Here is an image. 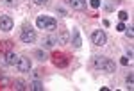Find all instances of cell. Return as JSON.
<instances>
[{
  "label": "cell",
  "instance_id": "9",
  "mask_svg": "<svg viewBox=\"0 0 134 91\" xmlns=\"http://www.w3.org/2000/svg\"><path fill=\"white\" fill-rule=\"evenodd\" d=\"M68 4L72 5V9H77V11H82L86 7V0H68Z\"/></svg>",
  "mask_w": 134,
  "mask_h": 91
},
{
  "label": "cell",
  "instance_id": "22",
  "mask_svg": "<svg viewBox=\"0 0 134 91\" xmlns=\"http://www.w3.org/2000/svg\"><path fill=\"white\" fill-rule=\"evenodd\" d=\"M124 32L127 34V36H129V38H132V36H134V30H132V27H129V29H125Z\"/></svg>",
  "mask_w": 134,
  "mask_h": 91
},
{
  "label": "cell",
  "instance_id": "19",
  "mask_svg": "<svg viewBox=\"0 0 134 91\" xmlns=\"http://www.w3.org/2000/svg\"><path fill=\"white\" fill-rule=\"evenodd\" d=\"M32 2H34L36 5H47V4H48V0H32Z\"/></svg>",
  "mask_w": 134,
  "mask_h": 91
},
{
  "label": "cell",
  "instance_id": "7",
  "mask_svg": "<svg viewBox=\"0 0 134 91\" xmlns=\"http://www.w3.org/2000/svg\"><path fill=\"white\" fill-rule=\"evenodd\" d=\"M54 57V64L55 66H59V68H66L68 66V57L66 55H63V54H55V55H52Z\"/></svg>",
  "mask_w": 134,
  "mask_h": 91
},
{
  "label": "cell",
  "instance_id": "24",
  "mask_svg": "<svg viewBox=\"0 0 134 91\" xmlns=\"http://www.w3.org/2000/svg\"><path fill=\"white\" fill-rule=\"evenodd\" d=\"M57 11V13H59V14H61V16H66V11L63 9V7H59V9H55Z\"/></svg>",
  "mask_w": 134,
  "mask_h": 91
},
{
  "label": "cell",
  "instance_id": "23",
  "mask_svg": "<svg viewBox=\"0 0 134 91\" xmlns=\"http://www.w3.org/2000/svg\"><path fill=\"white\" fill-rule=\"evenodd\" d=\"M120 64H124V66H127V64H129V59H127V57H122V61H120Z\"/></svg>",
  "mask_w": 134,
  "mask_h": 91
},
{
  "label": "cell",
  "instance_id": "15",
  "mask_svg": "<svg viewBox=\"0 0 134 91\" xmlns=\"http://www.w3.org/2000/svg\"><path fill=\"white\" fill-rule=\"evenodd\" d=\"M68 36H70V34H68L66 30H63L61 34L57 36V43H66V41H68Z\"/></svg>",
  "mask_w": 134,
  "mask_h": 91
},
{
  "label": "cell",
  "instance_id": "17",
  "mask_svg": "<svg viewBox=\"0 0 134 91\" xmlns=\"http://www.w3.org/2000/svg\"><path fill=\"white\" fill-rule=\"evenodd\" d=\"M127 16H129V14H127L125 11H120V13H118V18H120L122 21H125V20H127Z\"/></svg>",
  "mask_w": 134,
  "mask_h": 91
},
{
  "label": "cell",
  "instance_id": "10",
  "mask_svg": "<svg viewBox=\"0 0 134 91\" xmlns=\"http://www.w3.org/2000/svg\"><path fill=\"white\" fill-rule=\"evenodd\" d=\"M55 43H57V38H55V36H45V38H43V47H45V48H52Z\"/></svg>",
  "mask_w": 134,
  "mask_h": 91
},
{
  "label": "cell",
  "instance_id": "21",
  "mask_svg": "<svg viewBox=\"0 0 134 91\" xmlns=\"http://www.w3.org/2000/svg\"><path fill=\"white\" fill-rule=\"evenodd\" d=\"M116 30H118V32H124V30H125V25H124V21H120V23L116 25Z\"/></svg>",
  "mask_w": 134,
  "mask_h": 91
},
{
  "label": "cell",
  "instance_id": "12",
  "mask_svg": "<svg viewBox=\"0 0 134 91\" xmlns=\"http://www.w3.org/2000/svg\"><path fill=\"white\" fill-rule=\"evenodd\" d=\"M27 88H29V89H34V91H43V84L40 81H32Z\"/></svg>",
  "mask_w": 134,
  "mask_h": 91
},
{
  "label": "cell",
  "instance_id": "6",
  "mask_svg": "<svg viewBox=\"0 0 134 91\" xmlns=\"http://www.w3.org/2000/svg\"><path fill=\"white\" fill-rule=\"evenodd\" d=\"M4 61H5V64H7V66H16V64H18V61H20V55H18V54H14V52H7V54H5V57H4Z\"/></svg>",
  "mask_w": 134,
  "mask_h": 91
},
{
  "label": "cell",
  "instance_id": "8",
  "mask_svg": "<svg viewBox=\"0 0 134 91\" xmlns=\"http://www.w3.org/2000/svg\"><path fill=\"white\" fill-rule=\"evenodd\" d=\"M31 61H29V57H20V61H18V64H16V68H18V71H23V73H27V71L31 70Z\"/></svg>",
  "mask_w": 134,
  "mask_h": 91
},
{
  "label": "cell",
  "instance_id": "1",
  "mask_svg": "<svg viewBox=\"0 0 134 91\" xmlns=\"http://www.w3.org/2000/svg\"><path fill=\"white\" fill-rule=\"evenodd\" d=\"M93 66L95 70H100V71H105V73H113L114 71V62L104 55H95L93 57Z\"/></svg>",
  "mask_w": 134,
  "mask_h": 91
},
{
  "label": "cell",
  "instance_id": "4",
  "mask_svg": "<svg viewBox=\"0 0 134 91\" xmlns=\"http://www.w3.org/2000/svg\"><path fill=\"white\" fill-rule=\"evenodd\" d=\"M91 39H93V43H95L97 47H104L105 41H107V36H105L104 30H95L93 36H91Z\"/></svg>",
  "mask_w": 134,
  "mask_h": 91
},
{
  "label": "cell",
  "instance_id": "3",
  "mask_svg": "<svg viewBox=\"0 0 134 91\" xmlns=\"http://www.w3.org/2000/svg\"><path fill=\"white\" fill-rule=\"evenodd\" d=\"M20 39H21V43H27V45L34 43V41H36V30L32 29L31 25H25V27L21 29Z\"/></svg>",
  "mask_w": 134,
  "mask_h": 91
},
{
  "label": "cell",
  "instance_id": "18",
  "mask_svg": "<svg viewBox=\"0 0 134 91\" xmlns=\"http://www.w3.org/2000/svg\"><path fill=\"white\" fill-rule=\"evenodd\" d=\"M90 5H91L93 9H97V7H100V0H91V2H90Z\"/></svg>",
  "mask_w": 134,
  "mask_h": 91
},
{
  "label": "cell",
  "instance_id": "16",
  "mask_svg": "<svg viewBox=\"0 0 134 91\" xmlns=\"http://www.w3.org/2000/svg\"><path fill=\"white\" fill-rule=\"evenodd\" d=\"M132 88H134V75L129 73V77H127V89H132Z\"/></svg>",
  "mask_w": 134,
  "mask_h": 91
},
{
  "label": "cell",
  "instance_id": "11",
  "mask_svg": "<svg viewBox=\"0 0 134 91\" xmlns=\"http://www.w3.org/2000/svg\"><path fill=\"white\" fill-rule=\"evenodd\" d=\"M72 34H73V47H75V48H81V45H82V39H81V34H79V30L75 29Z\"/></svg>",
  "mask_w": 134,
  "mask_h": 91
},
{
  "label": "cell",
  "instance_id": "14",
  "mask_svg": "<svg viewBox=\"0 0 134 91\" xmlns=\"http://www.w3.org/2000/svg\"><path fill=\"white\" fill-rule=\"evenodd\" d=\"M34 55H36V59H38V61H47V59H48V55H47V52H45V50H36Z\"/></svg>",
  "mask_w": 134,
  "mask_h": 91
},
{
  "label": "cell",
  "instance_id": "5",
  "mask_svg": "<svg viewBox=\"0 0 134 91\" xmlns=\"http://www.w3.org/2000/svg\"><path fill=\"white\" fill-rule=\"evenodd\" d=\"M13 18L11 16H7V14H2L0 16V30H4V32H7V30L13 29Z\"/></svg>",
  "mask_w": 134,
  "mask_h": 91
},
{
  "label": "cell",
  "instance_id": "2",
  "mask_svg": "<svg viewBox=\"0 0 134 91\" xmlns=\"http://www.w3.org/2000/svg\"><path fill=\"white\" fill-rule=\"evenodd\" d=\"M36 25H38V29H45V30H54L57 27V21L50 18V16H40L38 20H36Z\"/></svg>",
  "mask_w": 134,
  "mask_h": 91
},
{
  "label": "cell",
  "instance_id": "13",
  "mask_svg": "<svg viewBox=\"0 0 134 91\" xmlns=\"http://www.w3.org/2000/svg\"><path fill=\"white\" fill-rule=\"evenodd\" d=\"M13 86H14V89H20V91L27 89V84H25L23 81H20V79H18V81H14V82H13Z\"/></svg>",
  "mask_w": 134,
  "mask_h": 91
},
{
  "label": "cell",
  "instance_id": "20",
  "mask_svg": "<svg viewBox=\"0 0 134 91\" xmlns=\"http://www.w3.org/2000/svg\"><path fill=\"white\" fill-rule=\"evenodd\" d=\"M16 2H18V0H4V4H5V5H9V7L16 5Z\"/></svg>",
  "mask_w": 134,
  "mask_h": 91
}]
</instances>
